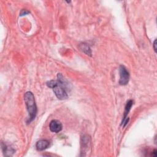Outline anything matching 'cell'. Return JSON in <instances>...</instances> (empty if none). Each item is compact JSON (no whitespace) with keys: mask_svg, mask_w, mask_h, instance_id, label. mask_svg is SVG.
<instances>
[{"mask_svg":"<svg viewBox=\"0 0 157 157\" xmlns=\"http://www.w3.org/2000/svg\"><path fill=\"white\" fill-rule=\"evenodd\" d=\"M68 84L61 74H58L56 80H52L47 82V86L52 88L56 96L61 100L66 99L68 97L66 91Z\"/></svg>","mask_w":157,"mask_h":157,"instance_id":"6da1fadb","label":"cell"},{"mask_svg":"<svg viewBox=\"0 0 157 157\" xmlns=\"http://www.w3.org/2000/svg\"><path fill=\"white\" fill-rule=\"evenodd\" d=\"M24 100L29 113L28 123L31 122L36 117L37 113V107L33 94L31 91H28L25 94Z\"/></svg>","mask_w":157,"mask_h":157,"instance_id":"7a4b0ae2","label":"cell"},{"mask_svg":"<svg viewBox=\"0 0 157 157\" xmlns=\"http://www.w3.org/2000/svg\"><path fill=\"white\" fill-rule=\"evenodd\" d=\"M120 80L119 83L121 85H126L129 80V74L124 66H120L119 68Z\"/></svg>","mask_w":157,"mask_h":157,"instance_id":"3957f363","label":"cell"},{"mask_svg":"<svg viewBox=\"0 0 157 157\" xmlns=\"http://www.w3.org/2000/svg\"><path fill=\"white\" fill-rule=\"evenodd\" d=\"M49 128L52 132L57 133L62 130L63 126L59 120H53L50 123Z\"/></svg>","mask_w":157,"mask_h":157,"instance_id":"277c9868","label":"cell"},{"mask_svg":"<svg viewBox=\"0 0 157 157\" xmlns=\"http://www.w3.org/2000/svg\"><path fill=\"white\" fill-rule=\"evenodd\" d=\"M133 104V101L132 100H129L127 103H126V105L125 106V110H124V117H123V120L122 121V123H121V124H123V126H124L128 122V119H126V117H127V115L128 114V112H129V110H131V108L132 107Z\"/></svg>","mask_w":157,"mask_h":157,"instance_id":"5b68a950","label":"cell"},{"mask_svg":"<svg viewBox=\"0 0 157 157\" xmlns=\"http://www.w3.org/2000/svg\"><path fill=\"white\" fill-rule=\"evenodd\" d=\"M49 145H50V142L48 140H45H45L42 139V140H40L37 142L36 147V148L37 150L42 151V150H44L45 149L47 148L48 147Z\"/></svg>","mask_w":157,"mask_h":157,"instance_id":"8992f818","label":"cell"},{"mask_svg":"<svg viewBox=\"0 0 157 157\" xmlns=\"http://www.w3.org/2000/svg\"><path fill=\"white\" fill-rule=\"evenodd\" d=\"M2 148L6 155L10 156L14 153V150L12 148L6 145L5 144H3V143H2Z\"/></svg>","mask_w":157,"mask_h":157,"instance_id":"52a82bcc","label":"cell"},{"mask_svg":"<svg viewBox=\"0 0 157 157\" xmlns=\"http://www.w3.org/2000/svg\"><path fill=\"white\" fill-rule=\"evenodd\" d=\"M80 49L83 52H84L85 53H86V55H91V49L90 48V47L86 44H82L80 45Z\"/></svg>","mask_w":157,"mask_h":157,"instance_id":"ba28073f","label":"cell"},{"mask_svg":"<svg viewBox=\"0 0 157 157\" xmlns=\"http://www.w3.org/2000/svg\"><path fill=\"white\" fill-rule=\"evenodd\" d=\"M29 13V12L28 11H27L26 10H21V13H20V15H26V14H27V13Z\"/></svg>","mask_w":157,"mask_h":157,"instance_id":"9c48e42d","label":"cell"},{"mask_svg":"<svg viewBox=\"0 0 157 157\" xmlns=\"http://www.w3.org/2000/svg\"><path fill=\"white\" fill-rule=\"evenodd\" d=\"M156 40H155L154 41V43H153V48H154V50L156 52Z\"/></svg>","mask_w":157,"mask_h":157,"instance_id":"30bf717a","label":"cell"},{"mask_svg":"<svg viewBox=\"0 0 157 157\" xmlns=\"http://www.w3.org/2000/svg\"><path fill=\"white\" fill-rule=\"evenodd\" d=\"M151 155L153 156H156V150H154V151H153V154H151Z\"/></svg>","mask_w":157,"mask_h":157,"instance_id":"8fae6325","label":"cell"}]
</instances>
